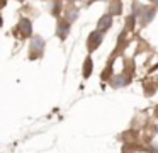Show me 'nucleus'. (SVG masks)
I'll use <instances>...</instances> for the list:
<instances>
[{"label":"nucleus","instance_id":"nucleus-1","mask_svg":"<svg viewBox=\"0 0 158 153\" xmlns=\"http://www.w3.org/2000/svg\"><path fill=\"white\" fill-rule=\"evenodd\" d=\"M19 31L22 32V36H31V32H32L31 22H29L27 19H22L21 22H19Z\"/></svg>","mask_w":158,"mask_h":153},{"label":"nucleus","instance_id":"nucleus-2","mask_svg":"<svg viewBox=\"0 0 158 153\" xmlns=\"http://www.w3.org/2000/svg\"><path fill=\"white\" fill-rule=\"evenodd\" d=\"M100 41H102V34H100V32H94V34H90V39H89V46H90V49H95V48L100 44Z\"/></svg>","mask_w":158,"mask_h":153},{"label":"nucleus","instance_id":"nucleus-3","mask_svg":"<svg viewBox=\"0 0 158 153\" xmlns=\"http://www.w3.org/2000/svg\"><path fill=\"white\" fill-rule=\"evenodd\" d=\"M110 22H112V17L110 15H104V17H100V20H99V31H106V29H109L110 27Z\"/></svg>","mask_w":158,"mask_h":153},{"label":"nucleus","instance_id":"nucleus-4","mask_svg":"<svg viewBox=\"0 0 158 153\" xmlns=\"http://www.w3.org/2000/svg\"><path fill=\"white\" fill-rule=\"evenodd\" d=\"M43 46H44V41L41 39V37H32V44H31V49H36V51H41Z\"/></svg>","mask_w":158,"mask_h":153},{"label":"nucleus","instance_id":"nucleus-5","mask_svg":"<svg viewBox=\"0 0 158 153\" xmlns=\"http://www.w3.org/2000/svg\"><path fill=\"white\" fill-rule=\"evenodd\" d=\"M66 34H68V24L60 22V26H58V36L60 37H66Z\"/></svg>","mask_w":158,"mask_h":153},{"label":"nucleus","instance_id":"nucleus-6","mask_svg":"<svg viewBox=\"0 0 158 153\" xmlns=\"http://www.w3.org/2000/svg\"><path fill=\"white\" fill-rule=\"evenodd\" d=\"M85 70H83V73H85V77H89V75H90V71H92V61H90V60H87L85 61Z\"/></svg>","mask_w":158,"mask_h":153},{"label":"nucleus","instance_id":"nucleus-7","mask_svg":"<svg viewBox=\"0 0 158 153\" xmlns=\"http://www.w3.org/2000/svg\"><path fill=\"white\" fill-rule=\"evenodd\" d=\"M77 15H78V12H77V10H70V12H68L70 19H77Z\"/></svg>","mask_w":158,"mask_h":153},{"label":"nucleus","instance_id":"nucleus-8","mask_svg":"<svg viewBox=\"0 0 158 153\" xmlns=\"http://www.w3.org/2000/svg\"><path fill=\"white\" fill-rule=\"evenodd\" d=\"M151 2H156V3H158V0H151Z\"/></svg>","mask_w":158,"mask_h":153}]
</instances>
